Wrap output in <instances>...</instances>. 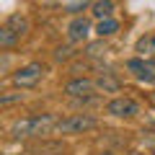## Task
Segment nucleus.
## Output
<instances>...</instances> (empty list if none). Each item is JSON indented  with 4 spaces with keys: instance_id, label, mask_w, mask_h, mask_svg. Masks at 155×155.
<instances>
[{
    "instance_id": "nucleus-1",
    "label": "nucleus",
    "mask_w": 155,
    "mask_h": 155,
    "mask_svg": "<svg viewBox=\"0 0 155 155\" xmlns=\"http://www.w3.org/2000/svg\"><path fill=\"white\" fill-rule=\"evenodd\" d=\"M57 124H60L57 114H34L13 122L8 132L13 140H39V137H47V134H54Z\"/></svg>"
},
{
    "instance_id": "nucleus-2",
    "label": "nucleus",
    "mask_w": 155,
    "mask_h": 155,
    "mask_svg": "<svg viewBox=\"0 0 155 155\" xmlns=\"http://www.w3.org/2000/svg\"><path fill=\"white\" fill-rule=\"evenodd\" d=\"M28 34V18L21 16V13H13V16L5 18V23L0 26V47L3 49H11L21 41Z\"/></svg>"
},
{
    "instance_id": "nucleus-3",
    "label": "nucleus",
    "mask_w": 155,
    "mask_h": 155,
    "mask_svg": "<svg viewBox=\"0 0 155 155\" xmlns=\"http://www.w3.org/2000/svg\"><path fill=\"white\" fill-rule=\"evenodd\" d=\"M98 127V119L91 114H72L67 119H60L54 134H83V132H91V129Z\"/></svg>"
},
{
    "instance_id": "nucleus-4",
    "label": "nucleus",
    "mask_w": 155,
    "mask_h": 155,
    "mask_svg": "<svg viewBox=\"0 0 155 155\" xmlns=\"http://www.w3.org/2000/svg\"><path fill=\"white\" fill-rule=\"evenodd\" d=\"M44 72H47V67L41 65V62H28V65L18 67V70L13 72L11 80H13L16 88H34V85H39V80L44 78Z\"/></svg>"
},
{
    "instance_id": "nucleus-5",
    "label": "nucleus",
    "mask_w": 155,
    "mask_h": 155,
    "mask_svg": "<svg viewBox=\"0 0 155 155\" xmlns=\"http://www.w3.org/2000/svg\"><path fill=\"white\" fill-rule=\"evenodd\" d=\"M106 114L114 116V119H134L140 114V104L132 96H116L106 104Z\"/></svg>"
},
{
    "instance_id": "nucleus-6",
    "label": "nucleus",
    "mask_w": 155,
    "mask_h": 155,
    "mask_svg": "<svg viewBox=\"0 0 155 155\" xmlns=\"http://www.w3.org/2000/svg\"><path fill=\"white\" fill-rule=\"evenodd\" d=\"M127 70L145 85H155V60L153 57H132L127 60Z\"/></svg>"
},
{
    "instance_id": "nucleus-7",
    "label": "nucleus",
    "mask_w": 155,
    "mask_h": 155,
    "mask_svg": "<svg viewBox=\"0 0 155 155\" xmlns=\"http://www.w3.org/2000/svg\"><path fill=\"white\" fill-rule=\"evenodd\" d=\"M62 91H65V96H70V98H91V96H96V91H98V83L91 80V78H72V80L65 83Z\"/></svg>"
},
{
    "instance_id": "nucleus-8",
    "label": "nucleus",
    "mask_w": 155,
    "mask_h": 155,
    "mask_svg": "<svg viewBox=\"0 0 155 155\" xmlns=\"http://www.w3.org/2000/svg\"><path fill=\"white\" fill-rule=\"evenodd\" d=\"M91 36V21L83 16H78L70 21V26H67V39H70L72 44H78V41H85V39Z\"/></svg>"
},
{
    "instance_id": "nucleus-9",
    "label": "nucleus",
    "mask_w": 155,
    "mask_h": 155,
    "mask_svg": "<svg viewBox=\"0 0 155 155\" xmlns=\"http://www.w3.org/2000/svg\"><path fill=\"white\" fill-rule=\"evenodd\" d=\"M96 83H98V91H104V93H116V91L122 88V80H119L111 70L101 72V75L96 78Z\"/></svg>"
},
{
    "instance_id": "nucleus-10",
    "label": "nucleus",
    "mask_w": 155,
    "mask_h": 155,
    "mask_svg": "<svg viewBox=\"0 0 155 155\" xmlns=\"http://www.w3.org/2000/svg\"><path fill=\"white\" fill-rule=\"evenodd\" d=\"M114 11H116L114 0H96L93 8H91V13H93L98 21H101V18H111V16H114Z\"/></svg>"
},
{
    "instance_id": "nucleus-11",
    "label": "nucleus",
    "mask_w": 155,
    "mask_h": 155,
    "mask_svg": "<svg viewBox=\"0 0 155 155\" xmlns=\"http://www.w3.org/2000/svg\"><path fill=\"white\" fill-rule=\"evenodd\" d=\"M134 52H137L140 57H155V34H145V36L137 41Z\"/></svg>"
},
{
    "instance_id": "nucleus-12",
    "label": "nucleus",
    "mask_w": 155,
    "mask_h": 155,
    "mask_svg": "<svg viewBox=\"0 0 155 155\" xmlns=\"http://www.w3.org/2000/svg\"><path fill=\"white\" fill-rule=\"evenodd\" d=\"M116 31H119V21H116L114 16H111V18H101L98 26H96V34H98L101 39H104V36H111V34H116Z\"/></svg>"
},
{
    "instance_id": "nucleus-13",
    "label": "nucleus",
    "mask_w": 155,
    "mask_h": 155,
    "mask_svg": "<svg viewBox=\"0 0 155 155\" xmlns=\"http://www.w3.org/2000/svg\"><path fill=\"white\" fill-rule=\"evenodd\" d=\"M83 54H85V57H91V60H98V57H104V54H106V44H104V39H101V41H93V44H88Z\"/></svg>"
},
{
    "instance_id": "nucleus-14",
    "label": "nucleus",
    "mask_w": 155,
    "mask_h": 155,
    "mask_svg": "<svg viewBox=\"0 0 155 155\" xmlns=\"http://www.w3.org/2000/svg\"><path fill=\"white\" fill-rule=\"evenodd\" d=\"M70 57H72V49H70V47H57V49H54V60H57V62H67Z\"/></svg>"
},
{
    "instance_id": "nucleus-15",
    "label": "nucleus",
    "mask_w": 155,
    "mask_h": 155,
    "mask_svg": "<svg viewBox=\"0 0 155 155\" xmlns=\"http://www.w3.org/2000/svg\"><path fill=\"white\" fill-rule=\"evenodd\" d=\"M16 101H23V93H5V96H0V106H11V104H16Z\"/></svg>"
},
{
    "instance_id": "nucleus-16",
    "label": "nucleus",
    "mask_w": 155,
    "mask_h": 155,
    "mask_svg": "<svg viewBox=\"0 0 155 155\" xmlns=\"http://www.w3.org/2000/svg\"><path fill=\"white\" fill-rule=\"evenodd\" d=\"M85 8H88V3H85V0H80V3L67 5V13H78V11H85Z\"/></svg>"
},
{
    "instance_id": "nucleus-17",
    "label": "nucleus",
    "mask_w": 155,
    "mask_h": 155,
    "mask_svg": "<svg viewBox=\"0 0 155 155\" xmlns=\"http://www.w3.org/2000/svg\"><path fill=\"white\" fill-rule=\"evenodd\" d=\"M147 101H150V104L155 106V91H153V93H147Z\"/></svg>"
},
{
    "instance_id": "nucleus-18",
    "label": "nucleus",
    "mask_w": 155,
    "mask_h": 155,
    "mask_svg": "<svg viewBox=\"0 0 155 155\" xmlns=\"http://www.w3.org/2000/svg\"><path fill=\"white\" fill-rule=\"evenodd\" d=\"M104 155H111V153H104Z\"/></svg>"
}]
</instances>
